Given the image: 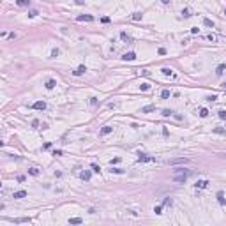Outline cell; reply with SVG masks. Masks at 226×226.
I'll return each instance as SVG.
<instances>
[{
  "label": "cell",
  "instance_id": "cell-1",
  "mask_svg": "<svg viewBox=\"0 0 226 226\" xmlns=\"http://www.w3.org/2000/svg\"><path fill=\"white\" fill-rule=\"evenodd\" d=\"M136 155H138V161H140V163H148V161H155V157H150V155H148V154H145V152H138Z\"/></svg>",
  "mask_w": 226,
  "mask_h": 226
},
{
  "label": "cell",
  "instance_id": "cell-2",
  "mask_svg": "<svg viewBox=\"0 0 226 226\" xmlns=\"http://www.w3.org/2000/svg\"><path fill=\"white\" fill-rule=\"evenodd\" d=\"M134 58H136V53H134V51H127V53L122 55V60H125V62H133Z\"/></svg>",
  "mask_w": 226,
  "mask_h": 226
},
{
  "label": "cell",
  "instance_id": "cell-3",
  "mask_svg": "<svg viewBox=\"0 0 226 226\" xmlns=\"http://www.w3.org/2000/svg\"><path fill=\"white\" fill-rule=\"evenodd\" d=\"M194 185H196V189H205V187L208 185V180H207V178H201V180H198Z\"/></svg>",
  "mask_w": 226,
  "mask_h": 226
},
{
  "label": "cell",
  "instance_id": "cell-4",
  "mask_svg": "<svg viewBox=\"0 0 226 226\" xmlns=\"http://www.w3.org/2000/svg\"><path fill=\"white\" fill-rule=\"evenodd\" d=\"M32 108L34 110H46V103H44V101H35L32 104Z\"/></svg>",
  "mask_w": 226,
  "mask_h": 226
},
{
  "label": "cell",
  "instance_id": "cell-5",
  "mask_svg": "<svg viewBox=\"0 0 226 226\" xmlns=\"http://www.w3.org/2000/svg\"><path fill=\"white\" fill-rule=\"evenodd\" d=\"M76 20L78 21H94V16H92V14H80Z\"/></svg>",
  "mask_w": 226,
  "mask_h": 226
},
{
  "label": "cell",
  "instance_id": "cell-6",
  "mask_svg": "<svg viewBox=\"0 0 226 226\" xmlns=\"http://www.w3.org/2000/svg\"><path fill=\"white\" fill-rule=\"evenodd\" d=\"M80 177H81V180H85V182H88V180H90V177H92V173H90L88 170H83V171L80 173Z\"/></svg>",
  "mask_w": 226,
  "mask_h": 226
},
{
  "label": "cell",
  "instance_id": "cell-7",
  "mask_svg": "<svg viewBox=\"0 0 226 226\" xmlns=\"http://www.w3.org/2000/svg\"><path fill=\"white\" fill-rule=\"evenodd\" d=\"M25 196H27V191H16V193L12 194L14 200H21V198H25Z\"/></svg>",
  "mask_w": 226,
  "mask_h": 226
},
{
  "label": "cell",
  "instance_id": "cell-8",
  "mask_svg": "<svg viewBox=\"0 0 226 226\" xmlns=\"http://www.w3.org/2000/svg\"><path fill=\"white\" fill-rule=\"evenodd\" d=\"M189 163V159H171L168 161V164H187Z\"/></svg>",
  "mask_w": 226,
  "mask_h": 226
},
{
  "label": "cell",
  "instance_id": "cell-9",
  "mask_svg": "<svg viewBox=\"0 0 226 226\" xmlns=\"http://www.w3.org/2000/svg\"><path fill=\"white\" fill-rule=\"evenodd\" d=\"M173 180H175V182H180V184H184L185 180H187V175H184V173H182V175H175V177H173Z\"/></svg>",
  "mask_w": 226,
  "mask_h": 226
},
{
  "label": "cell",
  "instance_id": "cell-10",
  "mask_svg": "<svg viewBox=\"0 0 226 226\" xmlns=\"http://www.w3.org/2000/svg\"><path fill=\"white\" fill-rule=\"evenodd\" d=\"M217 201H219V205H226V198H224V193L223 191L217 193Z\"/></svg>",
  "mask_w": 226,
  "mask_h": 226
},
{
  "label": "cell",
  "instance_id": "cell-11",
  "mask_svg": "<svg viewBox=\"0 0 226 226\" xmlns=\"http://www.w3.org/2000/svg\"><path fill=\"white\" fill-rule=\"evenodd\" d=\"M161 72L164 74V76H171V78H175V74H173V71L170 69V67H163V69H161Z\"/></svg>",
  "mask_w": 226,
  "mask_h": 226
},
{
  "label": "cell",
  "instance_id": "cell-12",
  "mask_svg": "<svg viewBox=\"0 0 226 226\" xmlns=\"http://www.w3.org/2000/svg\"><path fill=\"white\" fill-rule=\"evenodd\" d=\"M111 131H113V127H111V125H104L103 129H101V136H106V134H110Z\"/></svg>",
  "mask_w": 226,
  "mask_h": 226
},
{
  "label": "cell",
  "instance_id": "cell-13",
  "mask_svg": "<svg viewBox=\"0 0 226 226\" xmlns=\"http://www.w3.org/2000/svg\"><path fill=\"white\" fill-rule=\"evenodd\" d=\"M85 71H87V67H85V65H80L78 69H76V71H72V72H74V76H81Z\"/></svg>",
  "mask_w": 226,
  "mask_h": 226
},
{
  "label": "cell",
  "instance_id": "cell-14",
  "mask_svg": "<svg viewBox=\"0 0 226 226\" xmlns=\"http://www.w3.org/2000/svg\"><path fill=\"white\" fill-rule=\"evenodd\" d=\"M120 39L125 41V42H133V37H131V35H127L125 32H120Z\"/></svg>",
  "mask_w": 226,
  "mask_h": 226
},
{
  "label": "cell",
  "instance_id": "cell-15",
  "mask_svg": "<svg viewBox=\"0 0 226 226\" xmlns=\"http://www.w3.org/2000/svg\"><path fill=\"white\" fill-rule=\"evenodd\" d=\"M55 85H57V81H55V80H48V81H46V85H44V87H46L48 90H51V88H55Z\"/></svg>",
  "mask_w": 226,
  "mask_h": 226
},
{
  "label": "cell",
  "instance_id": "cell-16",
  "mask_svg": "<svg viewBox=\"0 0 226 226\" xmlns=\"http://www.w3.org/2000/svg\"><path fill=\"white\" fill-rule=\"evenodd\" d=\"M154 110H155V106H154V104H148V106L141 108V113H150V111H154Z\"/></svg>",
  "mask_w": 226,
  "mask_h": 226
},
{
  "label": "cell",
  "instance_id": "cell-17",
  "mask_svg": "<svg viewBox=\"0 0 226 226\" xmlns=\"http://www.w3.org/2000/svg\"><path fill=\"white\" fill-rule=\"evenodd\" d=\"M203 25L208 27V28H214V21H212V20H208V18H203Z\"/></svg>",
  "mask_w": 226,
  "mask_h": 226
},
{
  "label": "cell",
  "instance_id": "cell-18",
  "mask_svg": "<svg viewBox=\"0 0 226 226\" xmlns=\"http://www.w3.org/2000/svg\"><path fill=\"white\" fill-rule=\"evenodd\" d=\"M182 173H184V175H189L191 171L189 170H184V168H177L175 170V175H182Z\"/></svg>",
  "mask_w": 226,
  "mask_h": 226
},
{
  "label": "cell",
  "instance_id": "cell-19",
  "mask_svg": "<svg viewBox=\"0 0 226 226\" xmlns=\"http://www.w3.org/2000/svg\"><path fill=\"white\" fill-rule=\"evenodd\" d=\"M224 69H226V65H224V64H221V65H217V69H216V74H217V76H221V74L224 72Z\"/></svg>",
  "mask_w": 226,
  "mask_h": 226
},
{
  "label": "cell",
  "instance_id": "cell-20",
  "mask_svg": "<svg viewBox=\"0 0 226 226\" xmlns=\"http://www.w3.org/2000/svg\"><path fill=\"white\" fill-rule=\"evenodd\" d=\"M16 4H18L20 7H28V5H30V0H16Z\"/></svg>",
  "mask_w": 226,
  "mask_h": 226
},
{
  "label": "cell",
  "instance_id": "cell-21",
  "mask_svg": "<svg viewBox=\"0 0 226 226\" xmlns=\"http://www.w3.org/2000/svg\"><path fill=\"white\" fill-rule=\"evenodd\" d=\"M67 223H69V224H81V223H83V221H81L80 217H71V219L67 221Z\"/></svg>",
  "mask_w": 226,
  "mask_h": 226
},
{
  "label": "cell",
  "instance_id": "cell-22",
  "mask_svg": "<svg viewBox=\"0 0 226 226\" xmlns=\"http://www.w3.org/2000/svg\"><path fill=\"white\" fill-rule=\"evenodd\" d=\"M182 16H184V18H191V16H193L191 9H182Z\"/></svg>",
  "mask_w": 226,
  "mask_h": 226
},
{
  "label": "cell",
  "instance_id": "cell-23",
  "mask_svg": "<svg viewBox=\"0 0 226 226\" xmlns=\"http://www.w3.org/2000/svg\"><path fill=\"white\" fill-rule=\"evenodd\" d=\"M131 18H133L134 21H140V20L143 18V14H141V12H133V16H131Z\"/></svg>",
  "mask_w": 226,
  "mask_h": 226
},
{
  "label": "cell",
  "instance_id": "cell-24",
  "mask_svg": "<svg viewBox=\"0 0 226 226\" xmlns=\"http://www.w3.org/2000/svg\"><path fill=\"white\" fill-rule=\"evenodd\" d=\"M58 55H60V50L58 48H53V50H51V57L50 58H57Z\"/></svg>",
  "mask_w": 226,
  "mask_h": 226
},
{
  "label": "cell",
  "instance_id": "cell-25",
  "mask_svg": "<svg viewBox=\"0 0 226 226\" xmlns=\"http://www.w3.org/2000/svg\"><path fill=\"white\" fill-rule=\"evenodd\" d=\"M217 117H219L221 120H226V110H219L217 111Z\"/></svg>",
  "mask_w": 226,
  "mask_h": 226
},
{
  "label": "cell",
  "instance_id": "cell-26",
  "mask_svg": "<svg viewBox=\"0 0 226 226\" xmlns=\"http://www.w3.org/2000/svg\"><path fill=\"white\" fill-rule=\"evenodd\" d=\"M28 173H30V175H34V177H37V175H39V170H37V168H28Z\"/></svg>",
  "mask_w": 226,
  "mask_h": 226
},
{
  "label": "cell",
  "instance_id": "cell-27",
  "mask_svg": "<svg viewBox=\"0 0 226 226\" xmlns=\"http://www.w3.org/2000/svg\"><path fill=\"white\" fill-rule=\"evenodd\" d=\"M200 117H201V118L208 117V110H207V108H201V110H200Z\"/></svg>",
  "mask_w": 226,
  "mask_h": 226
},
{
  "label": "cell",
  "instance_id": "cell-28",
  "mask_svg": "<svg viewBox=\"0 0 226 226\" xmlns=\"http://www.w3.org/2000/svg\"><path fill=\"white\" fill-rule=\"evenodd\" d=\"M154 212H155L157 216H161V214H163V205H157V207H154Z\"/></svg>",
  "mask_w": 226,
  "mask_h": 226
},
{
  "label": "cell",
  "instance_id": "cell-29",
  "mask_svg": "<svg viewBox=\"0 0 226 226\" xmlns=\"http://www.w3.org/2000/svg\"><path fill=\"white\" fill-rule=\"evenodd\" d=\"M161 115H163V117H171V115H173V111H171V110H163Z\"/></svg>",
  "mask_w": 226,
  "mask_h": 226
},
{
  "label": "cell",
  "instance_id": "cell-30",
  "mask_svg": "<svg viewBox=\"0 0 226 226\" xmlns=\"http://www.w3.org/2000/svg\"><path fill=\"white\" fill-rule=\"evenodd\" d=\"M207 39H208V41H212V42H217V35H214V34H208V35H207Z\"/></svg>",
  "mask_w": 226,
  "mask_h": 226
},
{
  "label": "cell",
  "instance_id": "cell-31",
  "mask_svg": "<svg viewBox=\"0 0 226 226\" xmlns=\"http://www.w3.org/2000/svg\"><path fill=\"white\" fill-rule=\"evenodd\" d=\"M110 171L111 173H117V175H122V173H124V170H120V168H111Z\"/></svg>",
  "mask_w": 226,
  "mask_h": 226
},
{
  "label": "cell",
  "instance_id": "cell-32",
  "mask_svg": "<svg viewBox=\"0 0 226 226\" xmlns=\"http://www.w3.org/2000/svg\"><path fill=\"white\" fill-rule=\"evenodd\" d=\"M148 88H150V85H148V83H141V85H140V90H143V92H147Z\"/></svg>",
  "mask_w": 226,
  "mask_h": 226
},
{
  "label": "cell",
  "instance_id": "cell-33",
  "mask_svg": "<svg viewBox=\"0 0 226 226\" xmlns=\"http://www.w3.org/2000/svg\"><path fill=\"white\" fill-rule=\"evenodd\" d=\"M161 97H163V99H168V97H170V90H163V92H161Z\"/></svg>",
  "mask_w": 226,
  "mask_h": 226
},
{
  "label": "cell",
  "instance_id": "cell-34",
  "mask_svg": "<svg viewBox=\"0 0 226 226\" xmlns=\"http://www.w3.org/2000/svg\"><path fill=\"white\" fill-rule=\"evenodd\" d=\"M216 99H217V95H216V94H212V95H207V101H208V103H214Z\"/></svg>",
  "mask_w": 226,
  "mask_h": 226
},
{
  "label": "cell",
  "instance_id": "cell-35",
  "mask_svg": "<svg viewBox=\"0 0 226 226\" xmlns=\"http://www.w3.org/2000/svg\"><path fill=\"white\" fill-rule=\"evenodd\" d=\"M214 133H216V134H224V127H216Z\"/></svg>",
  "mask_w": 226,
  "mask_h": 226
},
{
  "label": "cell",
  "instance_id": "cell-36",
  "mask_svg": "<svg viewBox=\"0 0 226 226\" xmlns=\"http://www.w3.org/2000/svg\"><path fill=\"white\" fill-rule=\"evenodd\" d=\"M37 14H39V12H37L35 9H32V11H28V16H30V18H35Z\"/></svg>",
  "mask_w": 226,
  "mask_h": 226
},
{
  "label": "cell",
  "instance_id": "cell-37",
  "mask_svg": "<svg viewBox=\"0 0 226 226\" xmlns=\"http://www.w3.org/2000/svg\"><path fill=\"white\" fill-rule=\"evenodd\" d=\"M120 163V157H113V159L110 161V164H111V166H113V164H118Z\"/></svg>",
  "mask_w": 226,
  "mask_h": 226
},
{
  "label": "cell",
  "instance_id": "cell-38",
  "mask_svg": "<svg viewBox=\"0 0 226 226\" xmlns=\"http://www.w3.org/2000/svg\"><path fill=\"white\" fill-rule=\"evenodd\" d=\"M90 104H92V106H97V97H90Z\"/></svg>",
  "mask_w": 226,
  "mask_h": 226
},
{
  "label": "cell",
  "instance_id": "cell-39",
  "mask_svg": "<svg viewBox=\"0 0 226 226\" xmlns=\"http://www.w3.org/2000/svg\"><path fill=\"white\" fill-rule=\"evenodd\" d=\"M42 148H44V150H50V148H51V143H50V141H46V143L42 145Z\"/></svg>",
  "mask_w": 226,
  "mask_h": 226
},
{
  "label": "cell",
  "instance_id": "cell-40",
  "mask_svg": "<svg viewBox=\"0 0 226 226\" xmlns=\"http://www.w3.org/2000/svg\"><path fill=\"white\" fill-rule=\"evenodd\" d=\"M92 171H95V173H99V171H101V168L97 166V164H92Z\"/></svg>",
  "mask_w": 226,
  "mask_h": 226
},
{
  "label": "cell",
  "instance_id": "cell-41",
  "mask_svg": "<svg viewBox=\"0 0 226 226\" xmlns=\"http://www.w3.org/2000/svg\"><path fill=\"white\" fill-rule=\"evenodd\" d=\"M101 21H103V23H110V18H108V16H103Z\"/></svg>",
  "mask_w": 226,
  "mask_h": 226
},
{
  "label": "cell",
  "instance_id": "cell-42",
  "mask_svg": "<svg viewBox=\"0 0 226 226\" xmlns=\"http://www.w3.org/2000/svg\"><path fill=\"white\" fill-rule=\"evenodd\" d=\"M16 180H18V182H25V177H23V175H18Z\"/></svg>",
  "mask_w": 226,
  "mask_h": 226
},
{
  "label": "cell",
  "instance_id": "cell-43",
  "mask_svg": "<svg viewBox=\"0 0 226 226\" xmlns=\"http://www.w3.org/2000/svg\"><path fill=\"white\" fill-rule=\"evenodd\" d=\"M157 51H159V55H166V50H164V48H159Z\"/></svg>",
  "mask_w": 226,
  "mask_h": 226
},
{
  "label": "cell",
  "instance_id": "cell-44",
  "mask_svg": "<svg viewBox=\"0 0 226 226\" xmlns=\"http://www.w3.org/2000/svg\"><path fill=\"white\" fill-rule=\"evenodd\" d=\"M32 127H35V129H37V127H39V120H34V122H32Z\"/></svg>",
  "mask_w": 226,
  "mask_h": 226
},
{
  "label": "cell",
  "instance_id": "cell-45",
  "mask_svg": "<svg viewBox=\"0 0 226 226\" xmlns=\"http://www.w3.org/2000/svg\"><path fill=\"white\" fill-rule=\"evenodd\" d=\"M163 205H171V198H166V200H164V203H163Z\"/></svg>",
  "mask_w": 226,
  "mask_h": 226
},
{
  "label": "cell",
  "instance_id": "cell-46",
  "mask_svg": "<svg viewBox=\"0 0 226 226\" xmlns=\"http://www.w3.org/2000/svg\"><path fill=\"white\" fill-rule=\"evenodd\" d=\"M161 2H163V4H170V2H171V0H161Z\"/></svg>",
  "mask_w": 226,
  "mask_h": 226
},
{
  "label": "cell",
  "instance_id": "cell-47",
  "mask_svg": "<svg viewBox=\"0 0 226 226\" xmlns=\"http://www.w3.org/2000/svg\"><path fill=\"white\" fill-rule=\"evenodd\" d=\"M76 4H80V5H81V4H83V0H76Z\"/></svg>",
  "mask_w": 226,
  "mask_h": 226
},
{
  "label": "cell",
  "instance_id": "cell-48",
  "mask_svg": "<svg viewBox=\"0 0 226 226\" xmlns=\"http://www.w3.org/2000/svg\"><path fill=\"white\" fill-rule=\"evenodd\" d=\"M224 88H226V83H224Z\"/></svg>",
  "mask_w": 226,
  "mask_h": 226
},
{
  "label": "cell",
  "instance_id": "cell-49",
  "mask_svg": "<svg viewBox=\"0 0 226 226\" xmlns=\"http://www.w3.org/2000/svg\"><path fill=\"white\" fill-rule=\"evenodd\" d=\"M224 14H226V11H224Z\"/></svg>",
  "mask_w": 226,
  "mask_h": 226
}]
</instances>
